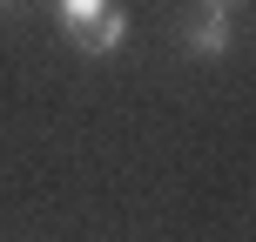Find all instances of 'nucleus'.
Segmentation results:
<instances>
[{
	"instance_id": "7ed1b4c3",
	"label": "nucleus",
	"mask_w": 256,
	"mask_h": 242,
	"mask_svg": "<svg viewBox=\"0 0 256 242\" xmlns=\"http://www.w3.org/2000/svg\"><path fill=\"white\" fill-rule=\"evenodd\" d=\"M202 7H230V13H236V0H202Z\"/></svg>"
},
{
	"instance_id": "f03ea898",
	"label": "nucleus",
	"mask_w": 256,
	"mask_h": 242,
	"mask_svg": "<svg viewBox=\"0 0 256 242\" xmlns=\"http://www.w3.org/2000/svg\"><path fill=\"white\" fill-rule=\"evenodd\" d=\"M230 34H236V13H230V7H202L189 27H182V47L202 54V61H216V54L230 47Z\"/></svg>"
},
{
	"instance_id": "20e7f679",
	"label": "nucleus",
	"mask_w": 256,
	"mask_h": 242,
	"mask_svg": "<svg viewBox=\"0 0 256 242\" xmlns=\"http://www.w3.org/2000/svg\"><path fill=\"white\" fill-rule=\"evenodd\" d=\"M0 7H7V0H0Z\"/></svg>"
},
{
	"instance_id": "f257e3e1",
	"label": "nucleus",
	"mask_w": 256,
	"mask_h": 242,
	"mask_svg": "<svg viewBox=\"0 0 256 242\" xmlns=\"http://www.w3.org/2000/svg\"><path fill=\"white\" fill-rule=\"evenodd\" d=\"M54 20L68 27L81 54H115L128 40V7L122 0H54Z\"/></svg>"
}]
</instances>
